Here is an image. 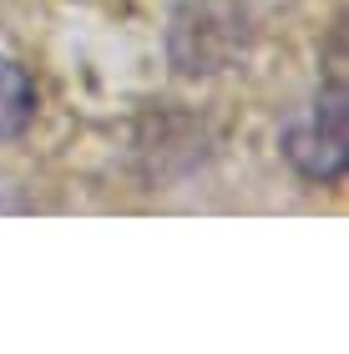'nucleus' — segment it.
Wrapping results in <instances>:
<instances>
[{
  "mask_svg": "<svg viewBox=\"0 0 349 354\" xmlns=\"http://www.w3.org/2000/svg\"><path fill=\"white\" fill-rule=\"evenodd\" d=\"M253 46L243 0H182L167 21V56L182 76H218Z\"/></svg>",
  "mask_w": 349,
  "mask_h": 354,
  "instance_id": "obj_1",
  "label": "nucleus"
},
{
  "mask_svg": "<svg viewBox=\"0 0 349 354\" xmlns=\"http://www.w3.org/2000/svg\"><path fill=\"white\" fill-rule=\"evenodd\" d=\"M283 157L314 187H334L349 172V91H344V76H334V86H324L283 127Z\"/></svg>",
  "mask_w": 349,
  "mask_h": 354,
  "instance_id": "obj_2",
  "label": "nucleus"
},
{
  "mask_svg": "<svg viewBox=\"0 0 349 354\" xmlns=\"http://www.w3.org/2000/svg\"><path fill=\"white\" fill-rule=\"evenodd\" d=\"M36 106H41V91L30 82V71L21 61L0 56V142L21 137L30 122H36Z\"/></svg>",
  "mask_w": 349,
  "mask_h": 354,
  "instance_id": "obj_3",
  "label": "nucleus"
}]
</instances>
